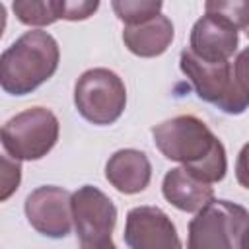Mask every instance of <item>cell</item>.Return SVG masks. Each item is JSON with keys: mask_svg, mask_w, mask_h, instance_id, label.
<instances>
[{"mask_svg": "<svg viewBox=\"0 0 249 249\" xmlns=\"http://www.w3.org/2000/svg\"><path fill=\"white\" fill-rule=\"evenodd\" d=\"M21 179V165L18 160H12L10 156H2V195L0 198L6 200L19 185Z\"/></svg>", "mask_w": 249, "mask_h": 249, "instance_id": "ac0fdd59", "label": "cell"}, {"mask_svg": "<svg viewBox=\"0 0 249 249\" xmlns=\"http://www.w3.org/2000/svg\"><path fill=\"white\" fill-rule=\"evenodd\" d=\"M58 62L60 49L51 33L25 31L0 56V86L10 95H27L53 78Z\"/></svg>", "mask_w": 249, "mask_h": 249, "instance_id": "7a4b0ae2", "label": "cell"}, {"mask_svg": "<svg viewBox=\"0 0 249 249\" xmlns=\"http://www.w3.org/2000/svg\"><path fill=\"white\" fill-rule=\"evenodd\" d=\"M179 68L196 95L222 113L241 115L249 107V97L235 84L231 62H204L189 49H183L179 54Z\"/></svg>", "mask_w": 249, "mask_h": 249, "instance_id": "5b68a950", "label": "cell"}, {"mask_svg": "<svg viewBox=\"0 0 249 249\" xmlns=\"http://www.w3.org/2000/svg\"><path fill=\"white\" fill-rule=\"evenodd\" d=\"M235 179L241 187L249 189V142L239 150V156L235 161Z\"/></svg>", "mask_w": 249, "mask_h": 249, "instance_id": "ffe728a7", "label": "cell"}, {"mask_svg": "<svg viewBox=\"0 0 249 249\" xmlns=\"http://www.w3.org/2000/svg\"><path fill=\"white\" fill-rule=\"evenodd\" d=\"M249 212L231 200H212L189 222L187 249H243Z\"/></svg>", "mask_w": 249, "mask_h": 249, "instance_id": "3957f363", "label": "cell"}, {"mask_svg": "<svg viewBox=\"0 0 249 249\" xmlns=\"http://www.w3.org/2000/svg\"><path fill=\"white\" fill-rule=\"evenodd\" d=\"M160 0H115L111 8L124 25H138L161 14Z\"/></svg>", "mask_w": 249, "mask_h": 249, "instance_id": "5bb4252c", "label": "cell"}, {"mask_svg": "<svg viewBox=\"0 0 249 249\" xmlns=\"http://www.w3.org/2000/svg\"><path fill=\"white\" fill-rule=\"evenodd\" d=\"M23 210L31 228L45 237L62 239L72 231V193L62 187H37L27 195Z\"/></svg>", "mask_w": 249, "mask_h": 249, "instance_id": "52a82bcc", "label": "cell"}, {"mask_svg": "<svg viewBox=\"0 0 249 249\" xmlns=\"http://www.w3.org/2000/svg\"><path fill=\"white\" fill-rule=\"evenodd\" d=\"M163 198L183 212H200L214 200V189L191 175L185 167H173L161 181Z\"/></svg>", "mask_w": 249, "mask_h": 249, "instance_id": "7c38bea8", "label": "cell"}, {"mask_svg": "<svg viewBox=\"0 0 249 249\" xmlns=\"http://www.w3.org/2000/svg\"><path fill=\"white\" fill-rule=\"evenodd\" d=\"M105 179L123 195H136L150 185L152 163L140 150H117L105 163Z\"/></svg>", "mask_w": 249, "mask_h": 249, "instance_id": "8fae6325", "label": "cell"}, {"mask_svg": "<svg viewBox=\"0 0 249 249\" xmlns=\"http://www.w3.org/2000/svg\"><path fill=\"white\" fill-rule=\"evenodd\" d=\"M231 68H233V78L237 88L249 97V45L235 56Z\"/></svg>", "mask_w": 249, "mask_h": 249, "instance_id": "d6986e66", "label": "cell"}, {"mask_svg": "<svg viewBox=\"0 0 249 249\" xmlns=\"http://www.w3.org/2000/svg\"><path fill=\"white\" fill-rule=\"evenodd\" d=\"M243 249H249V233H247V237H245V243H243Z\"/></svg>", "mask_w": 249, "mask_h": 249, "instance_id": "7402d4cb", "label": "cell"}, {"mask_svg": "<svg viewBox=\"0 0 249 249\" xmlns=\"http://www.w3.org/2000/svg\"><path fill=\"white\" fill-rule=\"evenodd\" d=\"M152 138L163 158L179 161L196 179L212 185L226 177V148L198 117L177 115L167 119L152 126Z\"/></svg>", "mask_w": 249, "mask_h": 249, "instance_id": "6da1fadb", "label": "cell"}, {"mask_svg": "<svg viewBox=\"0 0 249 249\" xmlns=\"http://www.w3.org/2000/svg\"><path fill=\"white\" fill-rule=\"evenodd\" d=\"M72 222L82 243L109 239L117 224V206L93 185H82L72 193Z\"/></svg>", "mask_w": 249, "mask_h": 249, "instance_id": "ba28073f", "label": "cell"}, {"mask_svg": "<svg viewBox=\"0 0 249 249\" xmlns=\"http://www.w3.org/2000/svg\"><path fill=\"white\" fill-rule=\"evenodd\" d=\"M56 16L58 19H68V21H82L93 16L99 8L97 0H54Z\"/></svg>", "mask_w": 249, "mask_h": 249, "instance_id": "e0dca14e", "label": "cell"}, {"mask_svg": "<svg viewBox=\"0 0 249 249\" xmlns=\"http://www.w3.org/2000/svg\"><path fill=\"white\" fill-rule=\"evenodd\" d=\"M60 123L47 107H29L2 126L0 138L6 156L18 161H35L45 158L56 144Z\"/></svg>", "mask_w": 249, "mask_h": 249, "instance_id": "277c9868", "label": "cell"}, {"mask_svg": "<svg viewBox=\"0 0 249 249\" xmlns=\"http://www.w3.org/2000/svg\"><path fill=\"white\" fill-rule=\"evenodd\" d=\"M12 10H14L16 18L23 25H29V27H45V25H51L58 19L54 0H47V2L19 0V2L12 4Z\"/></svg>", "mask_w": 249, "mask_h": 249, "instance_id": "9a60e30c", "label": "cell"}, {"mask_svg": "<svg viewBox=\"0 0 249 249\" xmlns=\"http://www.w3.org/2000/svg\"><path fill=\"white\" fill-rule=\"evenodd\" d=\"M175 37V27L171 19L163 14L138 23V25H124L123 29V43L124 47L142 58H152L163 54Z\"/></svg>", "mask_w": 249, "mask_h": 249, "instance_id": "4fadbf2b", "label": "cell"}, {"mask_svg": "<svg viewBox=\"0 0 249 249\" xmlns=\"http://www.w3.org/2000/svg\"><path fill=\"white\" fill-rule=\"evenodd\" d=\"M82 249H117L113 239H101V241H91V243H82Z\"/></svg>", "mask_w": 249, "mask_h": 249, "instance_id": "44dd1931", "label": "cell"}, {"mask_svg": "<svg viewBox=\"0 0 249 249\" xmlns=\"http://www.w3.org/2000/svg\"><path fill=\"white\" fill-rule=\"evenodd\" d=\"M204 12L228 19L237 29L249 25V0H208Z\"/></svg>", "mask_w": 249, "mask_h": 249, "instance_id": "2e32d148", "label": "cell"}, {"mask_svg": "<svg viewBox=\"0 0 249 249\" xmlns=\"http://www.w3.org/2000/svg\"><path fill=\"white\" fill-rule=\"evenodd\" d=\"M245 35H247V39H249V25L245 27Z\"/></svg>", "mask_w": 249, "mask_h": 249, "instance_id": "603a6c76", "label": "cell"}, {"mask_svg": "<svg viewBox=\"0 0 249 249\" xmlns=\"http://www.w3.org/2000/svg\"><path fill=\"white\" fill-rule=\"evenodd\" d=\"M237 27L220 16L204 14L191 29L189 51L204 62H230L237 51Z\"/></svg>", "mask_w": 249, "mask_h": 249, "instance_id": "30bf717a", "label": "cell"}, {"mask_svg": "<svg viewBox=\"0 0 249 249\" xmlns=\"http://www.w3.org/2000/svg\"><path fill=\"white\" fill-rule=\"evenodd\" d=\"M123 239L128 249H183L171 218L150 204L128 210Z\"/></svg>", "mask_w": 249, "mask_h": 249, "instance_id": "9c48e42d", "label": "cell"}, {"mask_svg": "<svg viewBox=\"0 0 249 249\" xmlns=\"http://www.w3.org/2000/svg\"><path fill=\"white\" fill-rule=\"evenodd\" d=\"M74 105L88 123L113 124L126 107L124 82L109 68H89L76 80Z\"/></svg>", "mask_w": 249, "mask_h": 249, "instance_id": "8992f818", "label": "cell"}]
</instances>
